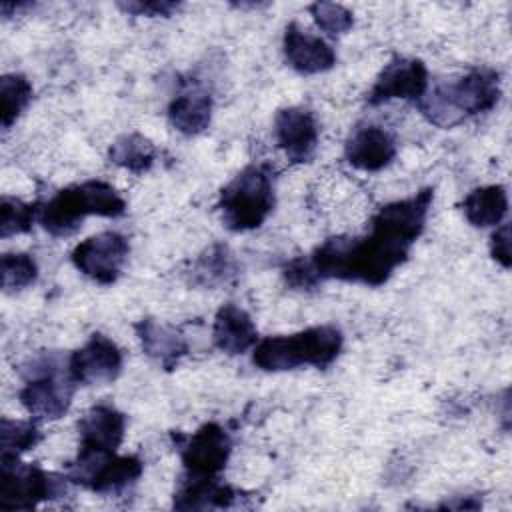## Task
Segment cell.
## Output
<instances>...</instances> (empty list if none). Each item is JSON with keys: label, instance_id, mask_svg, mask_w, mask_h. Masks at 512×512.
Instances as JSON below:
<instances>
[{"label": "cell", "instance_id": "cell-27", "mask_svg": "<svg viewBox=\"0 0 512 512\" xmlns=\"http://www.w3.org/2000/svg\"><path fill=\"white\" fill-rule=\"evenodd\" d=\"M38 214V204H28L18 198L4 196L0 200V236L10 238L14 234L28 232Z\"/></svg>", "mask_w": 512, "mask_h": 512}, {"label": "cell", "instance_id": "cell-20", "mask_svg": "<svg viewBox=\"0 0 512 512\" xmlns=\"http://www.w3.org/2000/svg\"><path fill=\"white\" fill-rule=\"evenodd\" d=\"M238 492L218 478H196L186 476L178 490L174 492V508L178 510H208V508H228L236 502Z\"/></svg>", "mask_w": 512, "mask_h": 512}, {"label": "cell", "instance_id": "cell-1", "mask_svg": "<svg viewBox=\"0 0 512 512\" xmlns=\"http://www.w3.org/2000/svg\"><path fill=\"white\" fill-rule=\"evenodd\" d=\"M408 252L410 248L370 232L366 238L332 236L324 240L306 262L318 284L322 280L338 278L380 286L406 262Z\"/></svg>", "mask_w": 512, "mask_h": 512}, {"label": "cell", "instance_id": "cell-8", "mask_svg": "<svg viewBox=\"0 0 512 512\" xmlns=\"http://www.w3.org/2000/svg\"><path fill=\"white\" fill-rule=\"evenodd\" d=\"M144 464L138 456H118L116 452L78 450L70 462L66 476L72 484H80L98 494H112L128 488L142 476Z\"/></svg>", "mask_w": 512, "mask_h": 512}, {"label": "cell", "instance_id": "cell-26", "mask_svg": "<svg viewBox=\"0 0 512 512\" xmlns=\"http://www.w3.org/2000/svg\"><path fill=\"white\" fill-rule=\"evenodd\" d=\"M40 430L30 420H10L0 422V448L2 456H20L40 442Z\"/></svg>", "mask_w": 512, "mask_h": 512}, {"label": "cell", "instance_id": "cell-13", "mask_svg": "<svg viewBox=\"0 0 512 512\" xmlns=\"http://www.w3.org/2000/svg\"><path fill=\"white\" fill-rule=\"evenodd\" d=\"M66 368L76 386L106 384L122 372V352L110 338L92 334L82 348L70 354Z\"/></svg>", "mask_w": 512, "mask_h": 512}, {"label": "cell", "instance_id": "cell-16", "mask_svg": "<svg viewBox=\"0 0 512 512\" xmlns=\"http://www.w3.org/2000/svg\"><path fill=\"white\" fill-rule=\"evenodd\" d=\"M284 58L300 74H320L336 64V52L320 36L304 32L296 22L284 30Z\"/></svg>", "mask_w": 512, "mask_h": 512}, {"label": "cell", "instance_id": "cell-2", "mask_svg": "<svg viewBox=\"0 0 512 512\" xmlns=\"http://www.w3.org/2000/svg\"><path fill=\"white\" fill-rule=\"evenodd\" d=\"M500 94V74L492 68H478L456 82L426 90L424 96L416 100V106L430 124L452 128L470 116L492 110Z\"/></svg>", "mask_w": 512, "mask_h": 512}, {"label": "cell", "instance_id": "cell-24", "mask_svg": "<svg viewBox=\"0 0 512 512\" xmlns=\"http://www.w3.org/2000/svg\"><path fill=\"white\" fill-rule=\"evenodd\" d=\"M192 282L198 286L226 284L236 274V262L224 244H214L204 250L192 264Z\"/></svg>", "mask_w": 512, "mask_h": 512}, {"label": "cell", "instance_id": "cell-10", "mask_svg": "<svg viewBox=\"0 0 512 512\" xmlns=\"http://www.w3.org/2000/svg\"><path fill=\"white\" fill-rule=\"evenodd\" d=\"M128 240L118 232H100L72 250V264L90 280L108 286L118 280L128 258Z\"/></svg>", "mask_w": 512, "mask_h": 512}, {"label": "cell", "instance_id": "cell-19", "mask_svg": "<svg viewBox=\"0 0 512 512\" xmlns=\"http://www.w3.org/2000/svg\"><path fill=\"white\" fill-rule=\"evenodd\" d=\"M136 336L142 344V350L146 356L156 360L164 370H174L182 356L188 352V344L184 336L154 318H142L134 324Z\"/></svg>", "mask_w": 512, "mask_h": 512}, {"label": "cell", "instance_id": "cell-6", "mask_svg": "<svg viewBox=\"0 0 512 512\" xmlns=\"http://www.w3.org/2000/svg\"><path fill=\"white\" fill-rule=\"evenodd\" d=\"M26 384L18 392L22 406L38 420L62 418L74 396L76 382L56 352H42L24 364Z\"/></svg>", "mask_w": 512, "mask_h": 512}, {"label": "cell", "instance_id": "cell-29", "mask_svg": "<svg viewBox=\"0 0 512 512\" xmlns=\"http://www.w3.org/2000/svg\"><path fill=\"white\" fill-rule=\"evenodd\" d=\"M314 22L330 36L348 32L354 26V16L348 8L336 2H314L308 6Z\"/></svg>", "mask_w": 512, "mask_h": 512}, {"label": "cell", "instance_id": "cell-3", "mask_svg": "<svg viewBox=\"0 0 512 512\" xmlns=\"http://www.w3.org/2000/svg\"><path fill=\"white\" fill-rule=\"evenodd\" d=\"M342 344V332L332 324H322L256 342L252 362L266 372H284L298 366L326 368L338 358Z\"/></svg>", "mask_w": 512, "mask_h": 512}, {"label": "cell", "instance_id": "cell-4", "mask_svg": "<svg viewBox=\"0 0 512 512\" xmlns=\"http://www.w3.org/2000/svg\"><path fill=\"white\" fill-rule=\"evenodd\" d=\"M126 212L124 198L114 186L102 180H86L56 192L40 208V224L52 236L64 238L74 234L86 216L118 218Z\"/></svg>", "mask_w": 512, "mask_h": 512}, {"label": "cell", "instance_id": "cell-12", "mask_svg": "<svg viewBox=\"0 0 512 512\" xmlns=\"http://www.w3.org/2000/svg\"><path fill=\"white\" fill-rule=\"evenodd\" d=\"M428 90V70L418 58L396 56L376 76L366 100L372 106L384 104L394 98L418 100Z\"/></svg>", "mask_w": 512, "mask_h": 512}, {"label": "cell", "instance_id": "cell-28", "mask_svg": "<svg viewBox=\"0 0 512 512\" xmlns=\"http://www.w3.org/2000/svg\"><path fill=\"white\" fill-rule=\"evenodd\" d=\"M38 276V266L30 254H4L0 258V282L4 292L30 286Z\"/></svg>", "mask_w": 512, "mask_h": 512}, {"label": "cell", "instance_id": "cell-22", "mask_svg": "<svg viewBox=\"0 0 512 512\" xmlns=\"http://www.w3.org/2000/svg\"><path fill=\"white\" fill-rule=\"evenodd\" d=\"M466 220L476 228H488L502 222L508 212V194L500 184L474 188L462 202Z\"/></svg>", "mask_w": 512, "mask_h": 512}, {"label": "cell", "instance_id": "cell-17", "mask_svg": "<svg viewBox=\"0 0 512 512\" xmlns=\"http://www.w3.org/2000/svg\"><path fill=\"white\" fill-rule=\"evenodd\" d=\"M126 418L110 404L92 406L78 422L80 450L116 452L124 440Z\"/></svg>", "mask_w": 512, "mask_h": 512}, {"label": "cell", "instance_id": "cell-30", "mask_svg": "<svg viewBox=\"0 0 512 512\" xmlns=\"http://www.w3.org/2000/svg\"><path fill=\"white\" fill-rule=\"evenodd\" d=\"M124 12L134 16H170L180 8V2L172 0H136V2H120Z\"/></svg>", "mask_w": 512, "mask_h": 512}, {"label": "cell", "instance_id": "cell-11", "mask_svg": "<svg viewBox=\"0 0 512 512\" xmlns=\"http://www.w3.org/2000/svg\"><path fill=\"white\" fill-rule=\"evenodd\" d=\"M432 196V188H424L410 198L382 206L372 218V232L410 248L426 226Z\"/></svg>", "mask_w": 512, "mask_h": 512}, {"label": "cell", "instance_id": "cell-9", "mask_svg": "<svg viewBox=\"0 0 512 512\" xmlns=\"http://www.w3.org/2000/svg\"><path fill=\"white\" fill-rule=\"evenodd\" d=\"M174 438L186 468V476L218 478V474L226 468L232 452V440L220 424L208 422L188 436L176 434Z\"/></svg>", "mask_w": 512, "mask_h": 512}, {"label": "cell", "instance_id": "cell-21", "mask_svg": "<svg viewBox=\"0 0 512 512\" xmlns=\"http://www.w3.org/2000/svg\"><path fill=\"white\" fill-rule=\"evenodd\" d=\"M170 124L186 134L196 136L210 126L212 120V98L202 90H190L176 96L168 106Z\"/></svg>", "mask_w": 512, "mask_h": 512}, {"label": "cell", "instance_id": "cell-5", "mask_svg": "<svg viewBox=\"0 0 512 512\" xmlns=\"http://www.w3.org/2000/svg\"><path fill=\"white\" fill-rule=\"evenodd\" d=\"M274 208V178L268 164H250L220 192L218 210L232 232L254 230Z\"/></svg>", "mask_w": 512, "mask_h": 512}, {"label": "cell", "instance_id": "cell-7", "mask_svg": "<svg viewBox=\"0 0 512 512\" xmlns=\"http://www.w3.org/2000/svg\"><path fill=\"white\" fill-rule=\"evenodd\" d=\"M70 478L20 462L18 456H2L0 464V508L32 510L44 500L64 496Z\"/></svg>", "mask_w": 512, "mask_h": 512}, {"label": "cell", "instance_id": "cell-31", "mask_svg": "<svg viewBox=\"0 0 512 512\" xmlns=\"http://www.w3.org/2000/svg\"><path fill=\"white\" fill-rule=\"evenodd\" d=\"M490 254L500 266L510 268V224H502L500 228H496L490 240Z\"/></svg>", "mask_w": 512, "mask_h": 512}, {"label": "cell", "instance_id": "cell-25", "mask_svg": "<svg viewBox=\"0 0 512 512\" xmlns=\"http://www.w3.org/2000/svg\"><path fill=\"white\" fill-rule=\"evenodd\" d=\"M32 100V84L22 74H4L0 78V122L10 128Z\"/></svg>", "mask_w": 512, "mask_h": 512}, {"label": "cell", "instance_id": "cell-14", "mask_svg": "<svg viewBox=\"0 0 512 512\" xmlns=\"http://www.w3.org/2000/svg\"><path fill=\"white\" fill-rule=\"evenodd\" d=\"M274 136L280 150L294 164L310 162L318 144L314 114L302 106H288L274 116Z\"/></svg>", "mask_w": 512, "mask_h": 512}, {"label": "cell", "instance_id": "cell-23", "mask_svg": "<svg viewBox=\"0 0 512 512\" xmlns=\"http://www.w3.org/2000/svg\"><path fill=\"white\" fill-rule=\"evenodd\" d=\"M108 160L124 170L142 174L152 168L156 160V146L142 134L132 132L114 140L108 150Z\"/></svg>", "mask_w": 512, "mask_h": 512}, {"label": "cell", "instance_id": "cell-18", "mask_svg": "<svg viewBox=\"0 0 512 512\" xmlns=\"http://www.w3.org/2000/svg\"><path fill=\"white\" fill-rule=\"evenodd\" d=\"M212 340L218 350L238 356L256 346L258 330L246 310L236 304H224L214 316Z\"/></svg>", "mask_w": 512, "mask_h": 512}, {"label": "cell", "instance_id": "cell-15", "mask_svg": "<svg viewBox=\"0 0 512 512\" xmlns=\"http://www.w3.org/2000/svg\"><path fill=\"white\" fill-rule=\"evenodd\" d=\"M344 156L348 164L358 170L378 172L394 160L396 140L382 126H360L348 136Z\"/></svg>", "mask_w": 512, "mask_h": 512}]
</instances>
